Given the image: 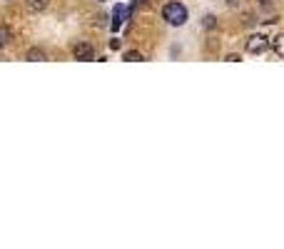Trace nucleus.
Listing matches in <instances>:
<instances>
[{"instance_id":"6","label":"nucleus","mask_w":284,"mask_h":249,"mask_svg":"<svg viewBox=\"0 0 284 249\" xmlns=\"http://www.w3.org/2000/svg\"><path fill=\"white\" fill-rule=\"evenodd\" d=\"M48 8V0H28V10L30 13H43Z\"/></svg>"},{"instance_id":"2","label":"nucleus","mask_w":284,"mask_h":249,"mask_svg":"<svg viewBox=\"0 0 284 249\" xmlns=\"http://www.w3.org/2000/svg\"><path fill=\"white\" fill-rule=\"evenodd\" d=\"M247 53H252V55H259V53H264L267 48H269V40L264 37V35H250V40H247Z\"/></svg>"},{"instance_id":"8","label":"nucleus","mask_w":284,"mask_h":249,"mask_svg":"<svg viewBox=\"0 0 284 249\" xmlns=\"http://www.w3.org/2000/svg\"><path fill=\"white\" fill-rule=\"evenodd\" d=\"M125 60H127V62H142L145 58H142V53H137V50H130V53H125Z\"/></svg>"},{"instance_id":"9","label":"nucleus","mask_w":284,"mask_h":249,"mask_svg":"<svg viewBox=\"0 0 284 249\" xmlns=\"http://www.w3.org/2000/svg\"><path fill=\"white\" fill-rule=\"evenodd\" d=\"M10 43V32L5 28H0V45H8Z\"/></svg>"},{"instance_id":"11","label":"nucleus","mask_w":284,"mask_h":249,"mask_svg":"<svg viewBox=\"0 0 284 249\" xmlns=\"http://www.w3.org/2000/svg\"><path fill=\"white\" fill-rule=\"evenodd\" d=\"M239 60H242V58H239V55H234V53H232V55H227V62H239Z\"/></svg>"},{"instance_id":"12","label":"nucleus","mask_w":284,"mask_h":249,"mask_svg":"<svg viewBox=\"0 0 284 249\" xmlns=\"http://www.w3.org/2000/svg\"><path fill=\"white\" fill-rule=\"evenodd\" d=\"M257 3H259V5H269V3H272V0H257Z\"/></svg>"},{"instance_id":"10","label":"nucleus","mask_w":284,"mask_h":249,"mask_svg":"<svg viewBox=\"0 0 284 249\" xmlns=\"http://www.w3.org/2000/svg\"><path fill=\"white\" fill-rule=\"evenodd\" d=\"M217 25V18L215 15H205V28H215Z\"/></svg>"},{"instance_id":"4","label":"nucleus","mask_w":284,"mask_h":249,"mask_svg":"<svg viewBox=\"0 0 284 249\" xmlns=\"http://www.w3.org/2000/svg\"><path fill=\"white\" fill-rule=\"evenodd\" d=\"M25 58H28V60H32V62H43V60H48V55H45L43 50H40V48H30Z\"/></svg>"},{"instance_id":"7","label":"nucleus","mask_w":284,"mask_h":249,"mask_svg":"<svg viewBox=\"0 0 284 249\" xmlns=\"http://www.w3.org/2000/svg\"><path fill=\"white\" fill-rule=\"evenodd\" d=\"M123 15H125V8L117 5V8H115V15H112V28H120V25H123Z\"/></svg>"},{"instance_id":"1","label":"nucleus","mask_w":284,"mask_h":249,"mask_svg":"<svg viewBox=\"0 0 284 249\" xmlns=\"http://www.w3.org/2000/svg\"><path fill=\"white\" fill-rule=\"evenodd\" d=\"M162 18H165L170 25L180 28V25H185V20H187V8H185L182 3H167L165 8H162Z\"/></svg>"},{"instance_id":"3","label":"nucleus","mask_w":284,"mask_h":249,"mask_svg":"<svg viewBox=\"0 0 284 249\" xmlns=\"http://www.w3.org/2000/svg\"><path fill=\"white\" fill-rule=\"evenodd\" d=\"M72 55H75V60H80V62H88V60L95 58V50H93L90 43H77L75 50H72Z\"/></svg>"},{"instance_id":"5","label":"nucleus","mask_w":284,"mask_h":249,"mask_svg":"<svg viewBox=\"0 0 284 249\" xmlns=\"http://www.w3.org/2000/svg\"><path fill=\"white\" fill-rule=\"evenodd\" d=\"M272 50H274L279 58H284V32L277 35V37H272Z\"/></svg>"}]
</instances>
